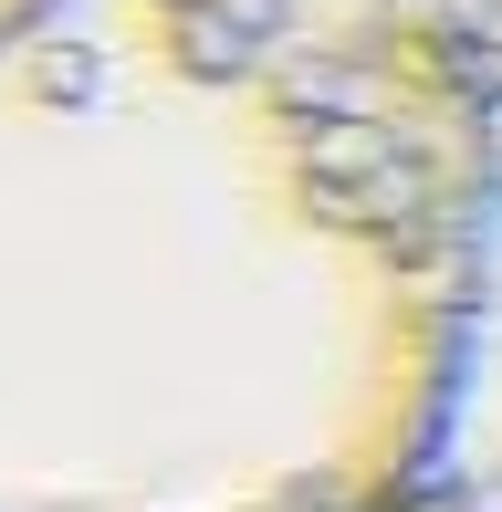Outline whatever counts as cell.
Listing matches in <instances>:
<instances>
[{"label":"cell","instance_id":"cell-1","mask_svg":"<svg viewBox=\"0 0 502 512\" xmlns=\"http://www.w3.org/2000/svg\"><path fill=\"white\" fill-rule=\"evenodd\" d=\"M492 105L429 0L0 32V512L429 502Z\"/></svg>","mask_w":502,"mask_h":512},{"label":"cell","instance_id":"cell-4","mask_svg":"<svg viewBox=\"0 0 502 512\" xmlns=\"http://www.w3.org/2000/svg\"><path fill=\"white\" fill-rule=\"evenodd\" d=\"M32 11H53V0H0V32H21Z\"/></svg>","mask_w":502,"mask_h":512},{"label":"cell","instance_id":"cell-5","mask_svg":"<svg viewBox=\"0 0 502 512\" xmlns=\"http://www.w3.org/2000/svg\"><path fill=\"white\" fill-rule=\"evenodd\" d=\"M408 512H450V502H408Z\"/></svg>","mask_w":502,"mask_h":512},{"label":"cell","instance_id":"cell-3","mask_svg":"<svg viewBox=\"0 0 502 512\" xmlns=\"http://www.w3.org/2000/svg\"><path fill=\"white\" fill-rule=\"evenodd\" d=\"M429 11H440V21H450V32H461V42H471V53H482V63H492V74H502V0H429Z\"/></svg>","mask_w":502,"mask_h":512},{"label":"cell","instance_id":"cell-2","mask_svg":"<svg viewBox=\"0 0 502 512\" xmlns=\"http://www.w3.org/2000/svg\"><path fill=\"white\" fill-rule=\"evenodd\" d=\"M429 502L502 512V105H492V199H482V251H471V314H461V366H450Z\"/></svg>","mask_w":502,"mask_h":512}]
</instances>
